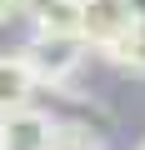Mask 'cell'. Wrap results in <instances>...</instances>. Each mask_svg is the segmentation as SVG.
Returning a JSON list of instances; mask_svg holds the SVG:
<instances>
[{"mask_svg": "<svg viewBox=\"0 0 145 150\" xmlns=\"http://www.w3.org/2000/svg\"><path fill=\"white\" fill-rule=\"evenodd\" d=\"M30 10V0H0V25H10L15 15H25Z\"/></svg>", "mask_w": 145, "mask_h": 150, "instance_id": "ba28073f", "label": "cell"}, {"mask_svg": "<svg viewBox=\"0 0 145 150\" xmlns=\"http://www.w3.org/2000/svg\"><path fill=\"white\" fill-rule=\"evenodd\" d=\"M55 115L35 105L0 110V150H55Z\"/></svg>", "mask_w": 145, "mask_h": 150, "instance_id": "7a4b0ae2", "label": "cell"}, {"mask_svg": "<svg viewBox=\"0 0 145 150\" xmlns=\"http://www.w3.org/2000/svg\"><path fill=\"white\" fill-rule=\"evenodd\" d=\"M55 150H100V140L85 125H75V120H60L55 125Z\"/></svg>", "mask_w": 145, "mask_h": 150, "instance_id": "52a82bcc", "label": "cell"}, {"mask_svg": "<svg viewBox=\"0 0 145 150\" xmlns=\"http://www.w3.org/2000/svg\"><path fill=\"white\" fill-rule=\"evenodd\" d=\"M140 150H145V140H140Z\"/></svg>", "mask_w": 145, "mask_h": 150, "instance_id": "30bf717a", "label": "cell"}, {"mask_svg": "<svg viewBox=\"0 0 145 150\" xmlns=\"http://www.w3.org/2000/svg\"><path fill=\"white\" fill-rule=\"evenodd\" d=\"M40 90V80H35V70H30V60L15 50H5L0 55V110H15V105H30V95Z\"/></svg>", "mask_w": 145, "mask_h": 150, "instance_id": "277c9868", "label": "cell"}, {"mask_svg": "<svg viewBox=\"0 0 145 150\" xmlns=\"http://www.w3.org/2000/svg\"><path fill=\"white\" fill-rule=\"evenodd\" d=\"M130 25H135V15H130L125 0H80V40L90 50L105 55Z\"/></svg>", "mask_w": 145, "mask_h": 150, "instance_id": "3957f363", "label": "cell"}, {"mask_svg": "<svg viewBox=\"0 0 145 150\" xmlns=\"http://www.w3.org/2000/svg\"><path fill=\"white\" fill-rule=\"evenodd\" d=\"M125 5H130V15H135V20H145V0H125Z\"/></svg>", "mask_w": 145, "mask_h": 150, "instance_id": "9c48e42d", "label": "cell"}, {"mask_svg": "<svg viewBox=\"0 0 145 150\" xmlns=\"http://www.w3.org/2000/svg\"><path fill=\"white\" fill-rule=\"evenodd\" d=\"M85 50H90V45H85L80 35H30V45H25L20 55L30 60V70H35V80H40V85L65 90V85H70V75L80 70Z\"/></svg>", "mask_w": 145, "mask_h": 150, "instance_id": "6da1fadb", "label": "cell"}, {"mask_svg": "<svg viewBox=\"0 0 145 150\" xmlns=\"http://www.w3.org/2000/svg\"><path fill=\"white\" fill-rule=\"evenodd\" d=\"M25 15L35 35H80V0H30Z\"/></svg>", "mask_w": 145, "mask_h": 150, "instance_id": "5b68a950", "label": "cell"}, {"mask_svg": "<svg viewBox=\"0 0 145 150\" xmlns=\"http://www.w3.org/2000/svg\"><path fill=\"white\" fill-rule=\"evenodd\" d=\"M105 60H115V65L130 70V75H145V20H135V25L105 50Z\"/></svg>", "mask_w": 145, "mask_h": 150, "instance_id": "8992f818", "label": "cell"}]
</instances>
